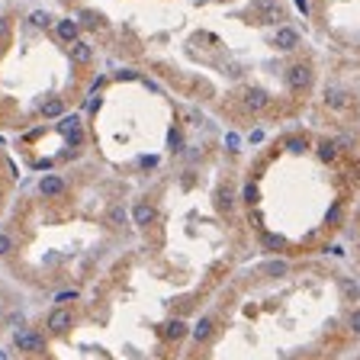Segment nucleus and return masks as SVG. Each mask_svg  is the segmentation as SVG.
Here are the masks:
<instances>
[{
	"mask_svg": "<svg viewBox=\"0 0 360 360\" xmlns=\"http://www.w3.org/2000/svg\"><path fill=\"white\" fill-rule=\"evenodd\" d=\"M45 325H49V331H55V334H65L71 325H74V312L55 306V309L49 312V322H45Z\"/></svg>",
	"mask_w": 360,
	"mask_h": 360,
	"instance_id": "obj_1",
	"label": "nucleus"
},
{
	"mask_svg": "<svg viewBox=\"0 0 360 360\" xmlns=\"http://www.w3.org/2000/svg\"><path fill=\"white\" fill-rule=\"evenodd\" d=\"M286 81H290V87L303 90V87L312 84V68L309 65H290V68H286Z\"/></svg>",
	"mask_w": 360,
	"mask_h": 360,
	"instance_id": "obj_2",
	"label": "nucleus"
},
{
	"mask_svg": "<svg viewBox=\"0 0 360 360\" xmlns=\"http://www.w3.org/2000/svg\"><path fill=\"white\" fill-rule=\"evenodd\" d=\"M13 341H16L19 351H42V334L32 331V328H19Z\"/></svg>",
	"mask_w": 360,
	"mask_h": 360,
	"instance_id": "obj_3",
	"label": "nucleus"
},
{
	"mask_svg": "<svg viewBox=\"0 0 360 360\" xmlns=\"http://www.w3.org/2000/svg\"><path fill=\"white\" fill-rule=\"evenodd\" d=\"M212 199H215V209H219V212H229V209H235V187H232V184L215 187Z\"/></svg>",
	"mask_w": 360,
	"mask_h": 360,
	"instance_id": "obj_4",
	"label": "nucleus"
},
{
	"mask_svg": "<svg viewBox=\"0 0 360 360\" xmlns=\"http://www.w3.org/2000/svg\"><path fill=\"white\" fill-rule=\"evenodd\" d=\"M273 45H277V49H296V45H299V32L293 26H280L277 35H273Z\"/></svg>",
	"mask_w": 360,
	"mask_h": 360,
	"instance_id": "obj_5",
	"label": "nucleus"
},
{
	"mask_svg": "<svg viewBox=\"0 0 360 360\" xmlns=\"http://www.w3.org/2000/svg\"><path fill=\"white\" fill-rule=\"evenodd\" d=\"M161 334H164V341H180V338L190 334V328H187L184 318H174V322H167V325L161 328Z\"/></svg>",
	"mask_w": 360,
	"mask_h": 360,
	"instance_id": "obj_6",
	"label": "nucleus"
},
{
	"mask_svg": "<svg viewBox=\"0 0 360 360\" xmlns=\"http://www.w3.org/2000/svg\"><path fill=\"white\" fill-rule=\"evenodd\" d=\"M74 23H77L81 29H90V32H100V29H103V16L93 13V10H81Z\"/></svg>",
	"mask_w": 360,
	"mask_h": 360,
	"instance_id": "obj_7",
	"label": "nucleus"
},
{
	"mask_svg": "<svg viewBox=\"0 0 360 360\" xmlns=\"http://www.w3.org/2000/svg\"><path fill=\"white\" fill-rule=\"evenodd\" d=\"M132 222L142 225V229L151 225L154 222V206H151V203H138V206H132Z\"/></svg>",
	"mask_w": 360,
	"mask_h": 360,
	"instance_id": "obj_8",
	"label": "nucleus"
},
{
	"mask_svg": "<svg viewBox=\"0 0 360 360\" xmlns=\"http://www.w3.org/2000/svg\"><path fill=\"white\" fill-rule=\"evenodd\" d=\"M242 103H245V110L254 113V110H261V106L267 103V93H264L261 87H248V90H245V97H242Z\"/></svg>",
	"mask_w": 360,
	"mask_h": 360,
	"instance_id": "obj_9",
	"label": "nucleus"
},
{
	"mask_svg": "<svg viewBox=\"0 0 360 360\" xmlns=\"http://www.w3.org/2000/svg\"><path fill=\"white\" fill-rule=\"evenodd\" d=\"M39 190H42L45 196H58V193L65 190V180L58 177V174H49V177H42V180H39Z\"/></svg>",
	"mask_w": 360,
	"mask_h": 360,
	"instance_id": "obj_10",
	"label": "nucleus"
},
{
	"mask_svg": "<svg viewBox=\"0 0 360 360\" xmlns=\"http://www.w3.org/2000/svg\"><path fill=\"white\" fill-rule=\"evenodd\" d=\"M39 110H42V116H45V119H58V116H65V100L49 97V100L39 106Z\"/></svg>",
	"mask_w": 360,
	"mask_h": 360,
	"instance_id": "obj_11",
	"label": "nucleus"
},
{
	"mask_svg": "<svg viewBox=\"0 0 360 360\" xmlns=\"http://www.w3.org/2000/svg\"><path fill=\"white\" fill-rule=\"evenodd\" d=\"M55 29H58V35H62L65 42H74V39H81V26H77L74 19H62Z\"/></svg>",
	"mask_w": 360,
	"mask_h": 360,
	"instance_id": "obj_12",
	"label": "nucleus"
},
{
	"mask_svg": "<svg viewBox=\"0 0 360 360\" xmlns=\"http://www.w3.org/2000/svg\"><path fill=\"white\" fill-rule=\"evenodd\" d=\"M325 100H328L331 110H341V106L347 103V93H344V90H338V87H331V90L325 93Z\"/></svg>",
	"mask_w": 360,
	"mask_h": 360,
	"instance_id": "obj_13",
	"label": "nucleus"
},
{
	"mask_svg": "<svg viewBox=\"0 0 360 360\" xmlns=\"http://www.w3.org/2000/svg\"><path fill=\"white\" fill-rule=\"evenodd\" d=\"M261 245H264V248H270V251H280V248H286V238H283V235H270V232H267V235H261Z\"/></svg>",
	"mask_w": 360,
	"mask_h": 360,
	"instance_id": "obj_14",
	"label": "nucleus"
},
{
	"mask_svg": "<svg viewBox=\"0 0 360 360\" xmlns=\"http://www.w3.org/2000/svg\"><path fill=\"white\" fill-rule=\"evenodd\" d=\"M286 270H290V267H286V261H267V264H264V273H267V277H283Z\"/></svg>",
	"mask_w": 360,
	"mask_h": 360,
	"instance_id": "obj_15",
	"label": "nucleus"
},
{
	"mask_svg": "<svg viewBox=\"0 0 360 360\" xmlns=\"http://www.w3.org/2000/svg\"><path fill=\"white\" fill-rule=\"evenodd\" d=\"M261 7H264V19H267V23H273V19L283 16V10L273 4V0H261Z\"/></svg>",
	"mask_w": 360,
	"mask_h": 360,
	"instance_id": "obj_16",
	"label": "nucleus"
},
{
	"mask_svg": "<svg viewBox=\"0 0 360 360\" xmlns=\"http://www.w3.org/2000/svg\"><path fill=\"white\" fill-rule=\"evenodd\" d=\"M71 55H74L77 62H90V58H93V55H90V45L81 42V39H74V49H71Z\"/></svg>",
	"mask_w": 360,
	"mask_h": 360,
	"instance_id": "obj_17",
	"label": "nucleus"
},
{
	"mask_svg": "<svg viewBox=\"0 0 360 360\" xmlns=\"http://www.w3.org/2000/svg\"><path fill=\"white\" fill-rule=\"evenodd\" d=\"M318 158L322 161H334V158H338V145H334V142H322V145H318Z\"/></svg>",
	"mask_w": 360,
	"mask_h": 360,
	"instance_id": "obj_18",
	"label": "nucleus"
},
{
	"mask_svg": "<svg viewBox=\"0 0 360 360\" xmlns=\"http://www.w3.org/2000/svg\"><path fill=\"white\" fill-rule=\"evenodd\" d=\"M106 219H110V225H126V219H129V212H126L123 206H113L110 212H106Z\"/></svg>",
	"mask_w": 360,
	"mask_h": 360,
	"instance_id": "obj_19",
	"label": "nucleus"
},
{
	"mask_svg": "<svg viewBox=\"0 0 360 360\" xmlns=\"http://www.w3.org/2000/svg\"><path fill=\"white\" fill-rule=\"evenodd\" d=\"M29 26L45 29V26H52V16H49V13H42V10H35V13H29Z\"/></svg>",
	"mask_w": 360,
	"mask_h": 360,
	"instance_id": "obj_20",
	"label": "nucleus"
},
{
	"mask_svg": "<svg viewBox=\"0 0 360 360\" xmlns=\"http://www.w3.org/2000/svg\"><path fill=\"white\" fill-rule=\"evenodd\" d=\"M209 331H212V322H209V318H203L199 325L193 328V341H206V338H209Z\"/></svg>",
	"mask_w": 360,
	"mask_h": 360,
	"instance_id": "obj_21",
	"label": "nucleus"
},
{
	"mask_svg": "<svg viewBox=\"0 0 360 360\" xmlns=\"http://www.w3.org/2000/svg\"><path fill=\"white\" fill-rule=\"evenodd\" d=\"M81 126V116H65L62 119V126H58V129H62V132H74Z\"/></svg>",
	"mask_w": 360,
	"mask_h": 360,
	"instance_id": "obj_22",
	"label": "nucleus"
},
{
	"mask_svg": "<svg viewBox=\"0 0 360 360\" xmlns=\"http://www.w3.org/2000/svg\"><path fill=\"white\" fill-rule=\"evenodd\" d=\"M225 148H229V151H238V148H242V138H238L235 132H229V135H225Z\"/></svg>",
	"mask_w": 360,
	"mask_h": 360,
	"instance_id": "obj_23",
	"label": "nucleus"
},
{
	"mask_svg": "<svg viewBox=\"0 0 360 360\" xmlns=\"http://www.w3.org/2000/svg\"><path fill=\"white\" fill-rule=\"evenodd\" d=\"M325 219H328V225H334V222H341V219H344V212H341V206H331V209H328V215H325Z\"/></svg>",
	"mask_w": 360,
	"mask_h": 360,
	"instance_id": "obj_24",
	"label": "nucleus"
},
{
	"mask_svg": "<svg viewBox=\"0 0 360 360\" xmlns=\"http://www.w3.org/2000/svg\"><path fill=\"white\" fill-rule=\"evenodd\" d=\"M242 196H245V203H257V184H248Z\"/></svg>",
	"mask_w": 360,
	"mask_h": 360,
	"instance_id": "obj_25",
	"label": "nucleus"
},
{
	"mask_svg": "<svg viewBox=\"0 0 360 360\" xmlns=\"http://www.w3.org/2000/svg\"><path fill=\"white\" fill-rule=\"evenodd\" d=\"M10 248H13V242H10V235H7V232H0V254H7Z\"/></svg>",
	"mask_w": 360,
	"mask_h": 360,
	"instance_id": "obj_26",
	"label": "nucleus"
},
{
	"mask_svg": "<svg viewBox=\"0 0 360 360\" xmlns=\"http://www.w3.org/2000/svg\"><path fill=\"white\" fill-rule=\"evenodd\" d=\"M158 164V154H142V167H154Z\"/></svg>",
	"mask_w": 360,
	"mask_h": 360,
	"instance_id": "obj_27",
	"label": "nucleus"
},
{
	"mask_svg": "<svg viewBox=\"0 0 360 360\" xmlns=\"http://www.w3.org/2000/svg\"><path fill=\"white\" fill-rule=\"evenodd\" d=\"M290 151L293 154H303L306 151V142H290Z\"/></svg>",
	"mask_w": 360,
	"mask_h": 360,
	"instance_id": "obj_28",
	"label": "nucleus"
},
{
	"mask_svg": "<svg viewBox=\"0 0 360 360\" xmlns=\"http://www.w3.org/2000/svg\"><path fill=\"white\" fill-rule=\"evenodd\" d=\"M341 286H344V293H347V296H357V286H354V280H344Z\"/></svg>",
	"mask_w": 360,
	"mask_h": 360,
	"instance_id": "obj_29",
	"label": "nucleus"
},
{
	"mask_svg": "<svg viewBox=\"0 0 360 360\" xmlns=\"http://www.w3.org/2000/svg\"><path fill=\"white\" fill-rule=\"evenodd\" d=\"M55 299H58V303H68V299H77V293H74V290H68V293H58Z\"/></svg>",
	"mask_w": 360,
	"mask_h": 360,
	"instance_id": "obj_30",
	"label": "nucleus"
},
{
	"mask_svg": "<svg viewBox=\"0 0 360 360\" xmlns=\"http://www.w3.org/2000/svg\"><path fill=\"white\" fill-rule=\"evenodd\" d=\"M251 142H254V145H261V142H264V129H254V132H251Z\"/></svg>",
	"mask_w": 360,
	"mask_h": 360,
	"instance_id": "obj_31",
	"label": "nucleus"
},
{
	"mask_svg": "<svg viewBox=\"0 0 360 360\" xmlns=\"http://www.w3.org/2000/svg\"><path fill=\"white\" fill-rule=\"evenodd\" d=\"M138 74H135V71H119V81H135Z\"/></svg>",
	"mask_w": 360,
	"mask_h": 360,
	"instance_id": "obj_32",
	"label": "nucleus"
},
{
	"mask_svg": "<svg viewBox=\"0 0 360 360\" xmlns=\"http://www.w3.org/2000/svg\"><path fill=\"white\" fill-rule=\"evenodd\" d=\"M171 148H180V135H177V129L171 132Z\"/></svg>",
	"mask_w": 360,
	"mask_h": 360,
	"instance_id": "obj_33",
	"label": "nucleus"
},
{
	"mask_svg": "<svg viewBox=\"0 0 360 360\" xmlns=\"http://www.w3.org/2000/svg\"><path fill=\"white\" fill-rule=\"evenodd\" d=\"M4 29H7V23H4V19H0V35H4Z\"/></svg>",
	"mask_w": 360,
	"mask_h": 360,
	"instance_id": "obj_34",
	"label": "nucleus"
}]
</instances>
